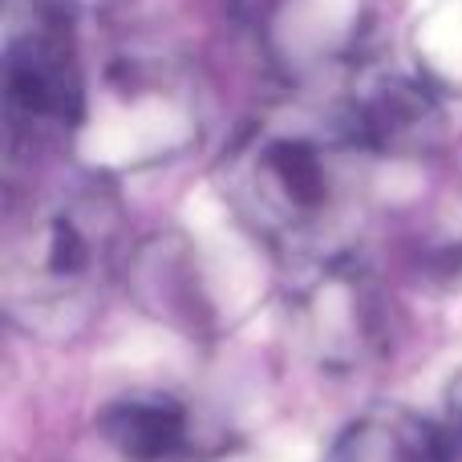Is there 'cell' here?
Segmentation results:
<instances>
[{
  "label": "cell",
  "instance_id": "1",
  "mask_svg": "<svg viewBox=\"0 0 462 462\" xmlns=\"http://www.w3.org/2000/svg\"><path fill=\"white\" fill-rule=\"evenodd\" d=\"M239 216L296 260L341 255L365 195V146L345 118L288 110L244 134L224 167Z\"/></svg>",
  "mask_w": 462,
  "mask_h": 462
},
{
  "label": "cell",
  "instance_id": "2",
  "mask_svg": "<svg viewBox=\"0 0 462 462\" xmlns=\"http://www.w3.org/2000/svg\"><path fill=\"white\" fill-rule=\"evenodd\" d=\"M122 252L118 195L73 183L8 236L5 300L24 328L65 337L89 317Z\"/></svg>",
  "mask_w": 462,
  "mask_h": 462
},
{
  "label": "cell",
  "instance_id": "3",
  "mask_svg": "<svg viewBox=\"0 0 462 462\" xmlns=\"http://www.w3.org/2000/svg\"><path fill=\"white\" fill-rule=\"evenodd\" d=\"M309 284L296 296V328L312 357L328 369H353L385 341L390 312L377 284L345 255L312 260Z\"/></svg>",
  "mask_w": 462,
  "mask_h": 462
},
{
  "label": "cell",
  "instance_id": "4",
  "mask_svg": "<svg viewBox=\"0 0 462 462\" xmlns=\"http://www.w3.org/2000/svg\"><path fill=\"white\" fill-rule=\"evenodd\" d=\"M5 102L8 126L16 130H61L81 114V81L65 41L49 24L8 32L5 61Z\"/></svg>",
  "mask_w": 462,
  "mask_h": 462
},
{
  "label": "cell",
  "instance_id": "5",
  "mask_svg": "<svg viewBox=\"0 0 462 462\" xmlns=\"http://www.w3.org/2000/svg\"><path fill=\"white\" fill-rule=\"evenodd\" d=\"M341 118L365 154H426L442 143L447 130L439 97L406 73L365 78L353 89Z\"/></svg>",
  "mask_w": 462,
  "mask_h": 462
},
{
  "label": "cell",
  "instance_id": "6",
  "mask_svg": "<svg viewBox=\"0 0 462 462\" xmlns=\"http://www.w3.org/2000/svg\"><path fill=\"white\" fill-rule=\"evenodd\" d=\"M102 439L126 462H171L187 447V410L167 393H126L97 418Z\"/></svg>",
  "mask_w": 462,
  "mask_h": 462
},
{
  "label": "cell",
  "instance_id": "7",
  "mask_svg": "<svg viewBox=\"0 0 462 462\" xmlns=\"http://www.w3.org/2000/svg\"><path fill=\"white\" fill-rule=\"evenodd\" d=\"M328 462H450V439L410 410H374L357 418Z\"/></svg>",
  "mask_w": 462,
  "mask_h": 462
},
{
  "label": "cell",
  "instance_id": "8",
  "mask_svg": "<svg viewBox=\"0 0 462 462\" xmlns=\"http://www.w3.org/2000/svg\"><path fill=\"white\" fill-rule=\"evenodd\" d=\"M447 439L462 442V382L450 390V426H447Z\"/></svg>",
  "mask_w": 462,
  "mask_h": 462
}]
</instances>
